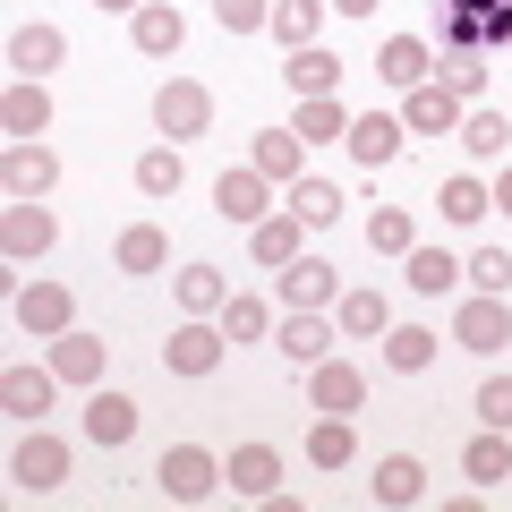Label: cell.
Returning a JSON list of instances; mask_svg holds the SVG:
<instances>
[{
    "label": "cell",
    "mask_w": 512,
    "mask_h": 512,
    "mask_svg": "<svg viewBox=\"0 0 512 512\" xmlns=\"http://www.w3.org/2000/svg\"><path fill=\"white\" fill-rule=\"evenodd\" d=\"M86 436L103 444V453H120V444L137 436V402H128V393H103V384H94V393H86Z\"/></svg>",
    "instance_id": "cell-21"
},
{
    "label": "cell",
    "mask_w": 512,
    "mask_h": 512,
    "mask_svg": "<svg viewBox=\"0 0 512 512\" xmlns=\"http://www.w3.org/2000/svg\"><path fill=\"white\" fill-rule=\"evenodd\" d=\"M52 393H60L52 367H9V376H0V410H9V419H26V427H43Z\"/></svg>",
    "instance_id": "cell-15"
},
{
    "label": "cell",
    "mask_w": 512,
    "mask_h": 512,
    "mask_svg": "<svg viewBox=\"0 0 512 512\" xmlns=\"http://www.w3.org/2000/svg\"><path fill=\"white\" fill-rule=\"evenodd\" d=\"M214 214H222V222H248V231H256V222L274 214V180H265L256 163L222 171V180H214Z\"/></svg>",
    "instance_id": "cell-7"
},
{
    "label": "cell",
    "mask_w": 512,
    "mask_h": 512,
    "mask_svg": "<svg viewBox=\"0 0 512 512\" xmlns=\"http://www.w3.org/2000/svg\"><path fill=\"white\" fill-rule=\"evenodd\" d=\"M359 402H367V376L350 359H316L308 367V410H342V419H350Z\"/></svg>",
    "instance_id": "cell-13"
},
{
    "label": "cell",
    "mask_w": 512,
    "mask_h": 512,
    "mask_svg": "<svg viewBox=\"0 0 512 512\" xmlns=\"http://www.w3.org/2000/svg\"><path fill=\"white\" fill-rule=\"evenodd\" d=\"M436 214L453 222V231H470V222H487V214H495V197H487V180H470V171H453V180L436 188Z\"/></svg>",
    "instance_id": "cell-30"
},
{
    "label": "cell",
    "mask_w": 512,
    "mask_h": 512,
    "mask_svg": "<svg viewBox=\"0 0 512 512\" xmlns=\"http://www.w3.org/2000/svg\"><path fill=\"white\" fill-rule=\"evenodd\" d=\"M333 333H342V325H325L316 308H291L274 325V342H282V359H291V367H316V359H333Z\"/></svg>",
    "instance_id": "cell-16"
},
{
    "label": "cell",
    "mask_w": 512,
    "mask_h": 512,
    "mask_svg": "<svg viewBox=\"0 0 512 512\" xmlns=\"http://www.w3.org/2000/svg\"><path fill=\"white\" fill-rule=\"evenodd\" d=\"M453 137L478 154V163H504V154H512V120H504V111H461Z\"/></svg>",
    "instance_id": "cell-35"
},
{
    "label": "cell",
    "mask_w": 512,
    "mask_h": 512,
    "mask_svg": "<svg viewBox=\"0 0 512 512\" xmlns=\"http://www.w3.org/2000/svg\"><path fill=\"white\" fill-rule=\"evenodd\" d=\"M384 367L393 376H427L436 367V333L427 325H384Z\"/></svg>",
    "instance_id": "cell-33"
},
{
    "label": "cell",
    "mask_w": 512,
    "mask_h": 512,
    "mask_svg": "<svg viewBox=\"0 0 512 512\" xmlns=\"http://www.w3.org/2000/svg\"><path fill=\"white\" fill-rule=\"evenodd\" d=\"M333 325H342L350 342H376V333L393 325V299H384V291H342V299H333Z\"/></svg>",
    "instance_id": "cell-27"
},
{
    "label": "cell",
    "mask_w": 512,
    "mask_h": 512,
    "mask_svg": "<svg viewBox=\"0 0 512 512\" xmlns=\"http://www.w3.org/2000/svg\"><path fill=\"white\" fill-rule=\"evenodd\" d=\"M461 111H470V103H461L444 77H427V86H410V94H402V128H410V137H453Z\"/></svg>",
    "instance_id": "cell-9"
},
{
    "label": "cell",
    "mask_w": 512,
    "mask_h": 512,
    "mask_svg": "<svg viewBox=\"0 0 512 512\" xmlns=\"http://www.w3.org/2000/svg\"><path fill=\"white\" fill-rule=\"evenodd\" d=\"M154 487H163L171 504H205V495L222 487V461L205 453V444H171V453L154 461Z\"/></svg>",
    "instance_id": "cell-3"
},
{
    "label": "cell",
    "mask_w": 512,
    "mask_h": 512,
    "mask_svg": "<svg viewBox=\"0 0 512 512\" xmlns=\"http://www.w3.org/2000/svg\"><path fill=\"white\" fill-rule=\"evenodd\" d=\"M222 487H239L248 504H265V495L282 487V453H274V444H239V453L222 461Z\"/></svg>",
    "instance_id": "cell-19"
},
{
    "label": "cell",
    "mask_w": 512,
    "mask_h": 512,
    "mask_svg": "<svg viewBox=\"0 0 512 512\" xmlns=\"http://www.w3.org/2000/svg\"><path fill=\"white\" fill-rule=\"evenodd\" d=\"M94 9H146V0H94Z\"/></svg>",
    "instance_id": "cell-48"
},
{
    "label": "cell",
    "mask_w": 512,
    "mask_h": 512,
    "mask_svg": "<svg viewBox=\"0 0 512 512\" xmlns=\"http://www.w3.org/2000/svg\"><path fill=\"white\" fill-rule=\"evenodd\" d=\"M453 342H461V350H478V359H487V350H504V342H512V299L470 291V299L453 308Z\"/></svg>",
    "instance_id": "cell-5"
},
{
    "label": "cell",
    "mask_w": 512,
    "mask_h": 512,
    "mask_svg": "<svg viewBox=\"0 0 512 512\" xmlns=\"http://www.w3.org/2000/svg\"><path fill=\"white\" fill-rule=\"evenodd\" d=\"M444 86H453L461 103H478V94H487V60H478V52H461V60H444Z\"/></svg>",
    "instance_id": "cell-45"
},
{
    "label": "cell",
    "mask_w": 512,
    "mask_h": 512,
    "mask_svg": "<svg viewBox=\"0 0 512 512\" xmlns=\"http://www.w3.org/2000/svg\"><path fill=\"white\" fill-rule=\"evenodd\" d=\"M9 478H18V495H52V487H69V444H60L52 427H26L18 453H9Z\"/></svg>",
    "instance_id": "cell-2"
},
{
    "label": "cell",
    "mask_w": 512,
    "mask_h": 512,
    "mask_svg": "<svg viewBox=\"0 0 512 512\" xmlns=\"http://www.w3.org/2000/svg\"><path fill=\"white\" fill-rule=\"evenodd\" d=\"M282 86H291V94H333V86H342V60H333L325 43H308V52L282 60Z\"/></svg>",
    "instance_id": "cell-34"
},
{
    "label": "cell",
    "mask_w": 512,
    "mask_h": 512,
    "mask_svg": "<svg viewBox=\"0 0 512 512\" xmlns=\"http://www.w3.org/2000/svg\"><path fill=\"white\" fill-rule=\"evenodd\" d=\"M419 495H427V470L410 453H384L376 461V504H419Z\"/></svg>",
    "instance_id": "cell-40"
},
{
    "label": "cell",
    "mask_w": 512,
    "mask_h": 512,
    "mask_svg": "<svg viewBox=\"0 0 512 512\" xmlns=\"http://www.w3.org/2000/svg\"><path fill=\"white\" fill-rule=\"evenodd\" d=\"M248 248H256V265H274V274H282V265L308 248V222H299V214H265V222L248 231Z\"/></svg>",
    "instance_id": "cell-26"
},
{
    "label": "cell",
    "mask_w": 512,
    "mask_h": 512,
    "mask_svg": "<svg viewBox=\"0 0 512 512\" xmlns=\"http://www.w3.org/2000/svg\"><path fill=\"white\" fill-rule=\"evenodd\" d=\"M214 325L231 333V342H265V333H274V308H265L256 291H231V299H222V316H214Z\"/></svg>",
    "instance_id": "cell-39"
},
{
    "label": "cell",
    "mask_w": 512,
    "mask_h": 512,
    "mask_svg": "<svg viewBox=\"0 0 512 512\" xmlns=\"http://www.w3.org/2000/svg\"><path fill=\"white\" fill-rule=\"evenodd\" d=\"M103 359H111V342L103 333H52V376L60 384H103Z\"/></svg>",
    "instance_id": "cell-14"
},
{
    "label": "cell",
    "mask_w": 512,
    "mask_h": 512,
    "mask_svg": "<svg viewBox=\"0 0 512 512\" xmlns=\"http://www.w3.org/2000/svg\"><path fill=\"white\" fill-rule=\"evenodd\" d=\"M60 239V214L43 197H9V214H0V248H9V265H26V256H43Z\"/></svg>",
    "instance_id": "cell-6"
},
{
    "label": "cell",
    "mask_w": 512,
    "mask_h": 512,
    "mask_svg": "<svg viewBox=\"0 0 512 512\" xmlns=\"http://www.w3.org/2000/svg\"><path fill=\"white\" fill-rule=\"evenodd\" d=\"M333 9H342V18H376V0H333Z\"/></svg>",
    "instance_id": "cell-47"
},
{
    "label": "cell",
    "mask_w": 512,
    "mask_h": 512,
    "mask_svg": "<svg viewBox=\"0 0 512 512\" xmlns=\"http://www.w3.org/2000/svg\"><path fill=\"white\" fill-rule=\"evenodd\" d=\"M325 9L333 0H274V26H265V35H274L282 52H308V43L325 35Z\"/></svg>",
    "instance_id": "cell-25"
},
{
    "label": "cell",
    "mask_w": 512,
    "mask_h": 512,
    "mask_svg": "<svg viewBox=\"0 0 512 512\" xmlns=\"http://www.w3.org/2000/svg\"><path fill=\"white\" fill-rule=\"evenodd\" d=\"M0 128H9V146H26V137L52 128V94H43V77H18V86L0 94Z\"/></svg>",
    "instance_id": "cell-17"
},
{
    "label": "cell",
    "mask_w": 512,
    "mask_h": 512,
    "mask_svg": "<svg viewBox=\"0 0 512 512\" xmlns=\"http://www.w3.org/2000/svg\"><path fill=\"white\" fill-rule=\"evenodd\" d=\"M137 197H180V180H188V163H180V146H146L137 154Z\"/></svg>",
    "instance_id": "cell-36"
},
{
    "label": "cell",
    "mask_w": 512,
    "mask_h": 512,
    "mask_svg": "<svg viewBox=\"0 0 512 512\" xmlns=\"http://www.w3.org/2000/svg\"><path fill=\"white\" fill-rule=\"evenodd\" d=\"M274 291H282V308H333V299H342V274H333L325 256H308V248H299L291 265L274 274Z\"/></svg>",
    "instance_id": "cell-10"
},
{
    "label": "cell",
    "mask_w": 512,
    "mask_h": 512,
    "mask_svg": "<svg viewBox=\"0 0 512 512\" xmlns=\"http://www.w3.org/2000/svg\"><path fill=\"white\" fill-rule=\"evenodd\" d=\"M222 299H231L222 265H180V308L188 316H222Z\"/></svg>",
    "instance_id": "cell-41"
},
{
    "label": "cell",
    "mask_w": 512,
    "mask_h": 512,
    "mask_svg": "<svg viewBox=\"0 0 512 512\" xmlns=\"http://www.w3.org/2000/svg\"><path fill=\"white\" fill-rule=\"evenodd\" d=\"M402 265H410V291H419V299H444L461 282V256L453 248H410Z\"/></svg>",
    "instance_id": "cell-37"
},
{
    "label": "cell",
    "mask_w": 512,
    "mask_h": 512,
    "mask_svg": "<svg viewBox=\"0 0 512 512\" xmlns=\"http://www.w3.org/2000/svg\"><path fill=\"white\" fill-rule=\"evenodd\" d=\"M248 163L265 171V180H299V163H308V137H291V128H256Z\"/></svg>",
    "instance_id": "cell-31"
},
{
    "label": "cell",
    "mask_w": 512,
    "mask_h": 512,
    "mask_svg": "<svg viewBox=\"0 0 512 512\" xmlns=\"http://www.w3.org/2000/svg\"><path fill=\"white\" fill-rule=\"evenodd\" d=\"M154 128H163L171 146L205 137V128H214V94H205L197 77H163V86H154Z\"/></svg>",
    "instance_id": "cell-1"
},
{
    "label": "cell",
    "mask_w": 512,
    "mask_h": 512,
    "mask_svg": "<svg viewBox=\"0 0 512 512\" xmlns=\"http://www.w3.org/2000/svg\"><path fill=\"white\" fill-rule=\"evenodd\" d=\"M60 60H69V35H60V26H18V35H9V69L18 77H52Z\"/></svg>",
    "instance_id": "cell-22"
},
{
    "label": "cell",
    "mask_w": 512,
    "mask_h": 512,
    "mask_svg": "<svg viewBox=\"0 0 512 512\" xmlns=\"http://www.w3.org/2000/svg\"><path fill=\"white\" fill-rule=\"evenodd\" d=\"M402 137H410V128L393 120V111H359V120H350V137H342V146H350V163H359V171H384V163H393V154H402Z\"/></svg>",
    "instance_id": "cell-12"
},
{
    "label": "cell",
    "mask_w": 512,
    "mask_h": 512,
    "mask_svg": "<svg viewBox=\"0 0 512 512\" xmlns=\"http://www.w3.org/2000/svg\"><path fill=\"white\" fill-rule=\"evenodd\" d=\"M128 43H137L146 60H171V52L188 43V26H180V9H171V0H146V9H128Z\"/></svg>",
    "instance_id": "cell-18"
},
{
    "label": "cell",
    "mask_w": 512,
    "mask_h": 512,
    "mask_svg": "<svg viewBox=\"0 0 512 512\" xmlns=\"http://www.w3.org/2000/svg\"><path fill=\"white\" fill-rule=\"evenodd\" d=\"M9 316H18L35 342H52V333H69V325H77V299H69V282H26V291L9 299Z\"/></svg>",
    "instance_id": "cell-8"
},
{
    "label": "cell",
    "mask_w": 512,
    "mask_h": 512,
    "mask_svg": "<svg viewBox=\"0 0 512 512\" xmlns=\"http://www.w3.org/2000/svg\"><path fill=\"white\" fill-rule=\"evenodd\" d=\"M461 282H470V291H495V299H512V248H478L470 265H461Z\"/></svg>",
    "instance_id": "cell-42"
},
{
    "label": "cell",
    "mask_w": 512,
    "mask_h": 512,
    "mask_svg": "<svg viewBox=\"0 0 512 512\" xmlns=\"http://www.w3.org/2000/svg\"><path fill=\"white\" fill-rule=\"evenodd\" d=\"M0 188H9V197H52V188H60V154L43 146V137L9 146V154H0Z\"/></svg>",
    "instance_id": "cell-11"
},
{
    "label": "cell",
    "mask_w": 512,
    "mask_h": 512,
    "mask_svg": "<svg viewBox=\"0 0 512 512\" xmlns=\"http://www.w3.org/2000/svg\"><path fill=\"white\" fill-rule=\"evenodd\" d=\"M308 461L316 470H350V461H359V427H350L342 410H325V419L308 427Z\"/></svg>",
    "instance_id": "cell-29"
},
{
    "label": "cell",
    "mask_w": 512,
    "mask_h": 512,
    "mask_svg": "<svg viewBox=\"0 0 512 512\" xmlns=\"http://www.w3.org/2000/svg\"><path fill=\"white\" fill-rule=\"evenodd\" d=\"M376 77L410 94V86H427V77H436V52H427L419 35H384V43H376Z\"/></svg>",
    "instance_id": "cell-20"
},
{
    "label": "cell",
    "mask_w": 512,
    "mask_h": 512,
    "mask_svg": "<svg viewBox=\"0 0 512 512\" xmlns=\"http://www.w3.org/2000/svg\"><path fill=\"white\" fill-rule=\"evenodd\" d=\"M478 427H504V436H512V376L478 384Z\"/></svg>",
    "instance_id": "cell-44"
},
{
    "label": "cell",
    "mask_w": 512,
    "mask_h": 512,
    "mask_svg": "<svg viewBox=\"0 0 512 512\" xmlns=\"http://www.w3.org/2000/svg\"><path fill=\"white\" fill-rule=\"evenodd\" d=\"M367 248H376V256H410V248H419L410 205H376V214H367Z\"/></svg>",
    "instance_id": "cell-38"
},
{
    "label": "cell",
    "mask_w": 512,
    "mask_h": 512,
    "mask_svg": "<svg viewBox=\"0 0 512 512\" xmlns=\"http://www.w3.org/2000/svg\"><path fill=\"white\" fill-rule=\"evenodd\" d=\"M111 265H120V274H163V265H171L163 222H128V231L111 239Z\"/></svg>",
    "instance_id": "cell-23"
},
{
    "label": "cell",
    "mask_w": 512,
    "mask_h": 512,
    "mask_svg": "<svg viewBox=\"0 0 512 512\" xmlns=\"http://www.w3.org/2000/svg\"><path fill=\"white\" fill-rule=\"evenodd\" d=\"M291 137H308V146H333V137H350V111H342V94H299V120H291Z\"/></svg>",
    "instance_id": "cell-32"
},
{
    "label": "cell",
    "mask_w": 512,
    "mask_h": 512,
    "mask_svg": "<svg viewBox=\"0 0 512 512\" xmlns=\"http://www.w3.org/2000/svg\"><path fill=\"white\" fill-rule=\"evenodd\" d=\"M487 197H495V214H512V171H504V180L487 188Z\"/></svg>",
    "instance_id": "cell-46"
},
{
    "label": "cell",
    "mask_w": 512,
    "mask_h": 512,
    "mask_svg": "<svg viewBox=\"0 0 512 512\" xmlns=\"http://www.w3.org/2000/svg\"><path fill=\"white\" fill-rule=\"evenodd\" d=\"M214 26L222 35H256V26H274V0H214Z\"/></svg>",
    "instance_id": "cell-43"
},
{
    "label": "cell",
    "mask_w": 512,
    "mask_h": 512,
    "mask_svg": "<svg viewBox=\"0 0 512 512\" xmlns=\"http://www.w3.org/2000/svg\"><path fill=\"white\" fill-rule=\"evenodd\" d=\"M461 478H478V487H504L512 478V436L504 427H478V436L461 444Z\"/></svg>",
    "instance_id": "cell-24"
},
{
    "label": "cell",
    "mask_w": 512,
    "mask_h": 512,
    "mask_svg": "<svg viewBox=\"0 0 512 512\" xmlns=\"http://www.w3.org/2000/svg\"><path fill=\"white\" fill-rule=\"evenodd\" d=\"M282 214H299L308 231H333V222H342V188H333V180H308V171H299L291 197H282Z\"/></svg>",
    "instance_id": "cell-28"
},
{
    "label": "cell",
    "mask_w": 512,
    "mask_h": 512,
    "mask_svg": "<svg viewBox=\"0 0 512 512\" xmlns=\"http://www.w3.org/2000/svg\"><path fill=\"white\" fill-rule=\"evenodd\" d=\"M222 350H231V333H222L214 316H180L171 342H163V367H171V376H214Z\"/></svg>",
    "instance_id": "cell-4"
}]
</instances>
